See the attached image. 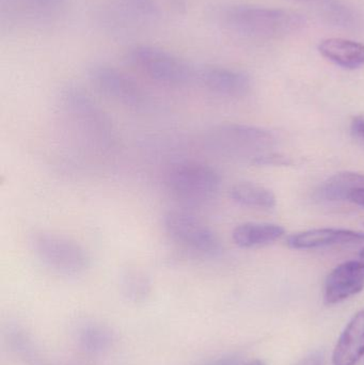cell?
Instances as JSON below:
<instances>
[{
	"mask_svg": "<svg viewBox=\"0 0 364 365\" xmlns=\"http://www.w3.org/2000/svg\"><path fill=\"white\" fill-rule=\"evenodd\" d=\"M213 15L227 29L259 40L284 38L298 31L306 24L301 14L292 11L241 4L216 6Z\"/></svg>",
	"mask_w": 364,
	"mask_h": 365,
	"instance_id": "obj_1",
	"label": "cell"
},
{
	"mask_svg": "<svg viewBox=\"0 0 364 365\" xmlns=\"http://www.w3.org/2000/svg\"><path fill=\"white\" fill-rule=\"evenodd\" d=\"M60 115L94 149L108 150L115 143L113 124L100 105L77 86H66L58 98Z\"/></svg>",
	"mask_w": 364,
	"mask_h": 365,
	"instance_id": "obj_2",
	"label": "cell"
},
{
	"mask_svg": "<svg viewBox=\"0 0 364 365\" xmlns=\"http://www.w3.org/2000/svg\"><path fill=\"white\" fill-rule=\"evenodd\" d=\"M271 140V135L259 128L224 124L211 128L205 135L204 143L209 151L224 158L262 164L265 145Z\"/></svg>",
	"mask_w": 364,
	"mask_h": 365,
	"instance_id": "obj_3",
	"label": "cell"
},
{
	"mask_svg": "<svg viewBox=\"0 0 364 365\" xmlns=\"http://www.w3.org/2000/svg\"><path fill=\"white\" fill-rule=\"evenodd\" d=\"M30 247L42 265L60 276H80L89 268L87 251L71 238L51 232H36L30 237Z\"/></svg>",
	"mask_w": 364,
	"mask_h": 365,
	"instance_id": "obj_4",
	"label": "cell"
},
{
	"mask_svg": "<svg viewBox=\"0 0 364 365\" xmlns=\"http://www.w3.org/2000/svg\"><path fill=\"white\" fill-rule=\"evenodd\" d=\"M128 60L158 83L183 86L196 79V66L160 47L135 45L128 51Z\"/></svg>",
	"mask_w": 364,
	"mask_h": 365,
	"instance_id": "obj_5",
	"label": "cell"
},
{
	"mask_svg": "<svg viewBox=\"0 0 364 365\" xmlns=\"http://www.w3.org/2000/svg\"><path fill=\"white\" fill-rule=\"evenodd\" d=\"M222 185L219 173L203 163L177 165L168 173L167 187L173 197L190 204H203L217 195Z\"/></svg>",
	"mask_w": 364,
	"mask_h": 365,
	"instance_id": "obj_6",
	"label": "cell"
},
{
	"mask_svg": "<svg viewBox=\"0 0 364 365\" xmlns=\"http://www.w3.org/2000/svg\"><path fill=\"white\" fill-rule=\"evenodd\" d=\"M164 227L169 238L186 250L207 257L222 252V242L215 232L190 212L170 210L165 215Z\"/></svg>",
	"mask_w": 364,
	"mask_h": 365,
	"instance_id": "obj_7",
	"label": "cell"
},
{
	"mask_svg": "<svg viewBox=\"0 0 364 365\" xmlns=\"http://www.w3.org/2000/svg\"><path fill=\"white\" fill-rule=\"evenodd\" d=\"M90 83L103 96L130 108H143L147 98L145 90L125 73L107 64H93L88 70Z\"/></svg>",
	"mask_w": 364,
	"mask_h": 365,
	"instance_id": "obj_8",
	"label": "cell"
},
{
	"mask_svg": "<svg viewBox=\"0 0 364 365\" xmlns=\"http://www.w3.org/2000/svg\"><path fill=\"white\" fill-rule=\"evenodd\" d=\"M194 81H198L211 93L222 98H243L251 88V81L246 73L214 64L196 66Z\"/></svg>",
	"mask_w": 364,
	"mask_h": 365,
	"instance_id": "obj_9",
	"label": "cell"
},
{
	"mask_svg": "<svg viewBox=\"0 0 364 365\" xmlns=\"http://www.w3.org/2000/svg\"><path fill=\"white\" fill-rule=\"evenodd\" d=\"M364 289V262L348 261L340 264L327 277L324 302L327 306L340 304Z\"/></svg>",
	"mask_w": 364,
	"mask_h": 365,
	"instance_id": "obj_10",
	"label": "cell"
},
{
	"mask_svg": "<svg viewBox=\"0 0 364 365\" xmlns=\"http://www.w3.org/2000/svg\"><path fill=\"white\" fill-rule=\"evenodd\" d=\"M364 242V233L352 230L313 229L309 231L293 234L288 238V247L297 250L307 249L324 248V247L337 246V245L356 244Z\"/></svg>",
	"mask_w": 364,
	"mask_h": 365,
	"instance_id": "obj_11",
	"label": "cell"
},
{
	"mask_svg": "<svg viewBox=\"0 0 364 365\" xmlns=\"http://www.w3.org/2000/svg\"><path fill=\"white\" fill-rule=\"evenodd\" d=\"M364 357V309L346 326L336 345L333 365H357Z\"/></svg>",
	"mask_w": 364,
	"mask_h": 365,
	"instance_id": "obj_12",
	"label": "cell"
},
{
	"mask_svg": "<svg viewBox=\"0 0 364 365\" xmlns=\"http://www.w3.org/2000/svg\"><path fill=\"white\" fill-rule=\"evenodd\" d=\"M318 51L327 59L344 68H359L364 66V44L341 38L323 40Z\"/></svg>",
	"mask_w": 364,
	"mask_h": 365,
	"instance_id": "obj_13",
	"label": "cell"
},
{
	"mask_svg": "<svg viewBox=\"0 0 364 365\" xmlns=\"http://www.w3.org/2000/svg\"><path fill=\"white\" fill-rule=\"evenodd\" d=\"M364 175L342 173L329 178L316 188L313 197L318 202L346 201L357 189L363 188Z\"/></svg>",
	"mask_w": 364,
	"mask_h": 365,
	"instance_id": "obj_14",
	"label": "cell"
},
{
	"mask_svg": "<svg viewBox=\"0 0 364 365\" xmlns=\"http://www.w3.org/2000/svg\"><path fill=\"white\" fill-rule=\"evenodd\" d=\"M284 229L273 223L247 222L233 230L232 238L241 248L250 249L266 246L282 237Z\"/></svg>",
	"mask_w": 364,
	"mask_h": 365,
	"instance_id": "obj_15",
	"label": "cell"
},
{
	"mask_svg": "<svg viewBox=\"0 0 364 365\" xmlns=\"http://www.w3.org/2000/svg\"><path fill=\"white\" fill-rule=\"evenodd\" d=\"M231 199L246 207L269 210L275 207L277 200L273 191L254 182L235 184L230 190Z\"/></svg>",
	"mask_w": 364,
	"mask_h": 365,
	"instance_id": "obj_16",
	"label": "cell"
},
{
	"mask_svg": "<svg viewBox=\"0 0 364 365\" xmlns=\"http://www.w3.org/2000/svg\"><path fill=\"white\" fill-rule=\"evenodd\" d=\"M78 345L88 355H100L110 349L113 334L105 326L98 324H85L79 329Z\"/></svg>",
	"mask_w": 364,
	"mask_h": 365,
	"instance_id": "obj_17",
	"label": "cell"
},
{
	"mask_svg": "<svg viewBox=\"0 0 364 365\" xmlns=\"http://www.w3.org/2000/svg\"><path fill=\"white\" fill-rule=\"evenodd\" d=\"M122 289L128 299L138 302L147 297L151 287L149 279L142 272L130 269L123 274Z\"/></svg>",
	"mask_w": 364,
	"mask_h": 365,
	"instance_id": "obj_18",
	"label": "cell"
},
{
	"mask_svg": "<svg viewBox=\"0 0 364 365\" xmlns=\"http://www.w3.org/2000/svg\"><path fill=\"white\" fill-rule=\"evenodd\" d=\"M119 2L122 8L139 21L153 23L160 19V6L155 0H119Z\"/></svg>",
	"mask_w": 364,
	"mask_h": 365,
	"instance_id": "obj_19",
	"label": "cell"
},
{
	"mask_svg": "<svg viewBox=\"0 0 364 365\" xmlns=\"http://www.w3.org/2000/svg\"><path fill=\"white\" fill-rule=\"evenodd\" d=\"M19 2L36 16H49L57 13L66 0H19Z\"/></svg>",
	"mask_w": 364,
	"mask_h": 365,
	"instance_id": "obj_20",
	"label": "cell"
},
{
	"mask_svg": "<svg viewBox=\"0 0 364 365\" xmlns=\"http://www.w3.org/2000/svg\"><path fill=\"white\" fill-rule=\"evenodd\" d=\"M352 133L357 139L364 143V118L357 117L352 122Z\"/></svg>",
	"mask_w": 364,
	"mask_h": 365,
	"instance_id": "obj_21",
	"label": "cell"
},
{
	"mask_svg": "<svg viewBox=\"0 0 364 365\" xmlns=\"http://www.w3.org/2000/svg\"><path fill=\"white\" fill-rule=\"evenodd\" d=\"M177 13H185L187 10L188 0H168Z\"/></svg>",
	"mask_w": 364,
	"mask_h": 365,
	"instance_id": "obj_22",
	"label": "cell"
},
{
	"mask_svg": "<svg viewBox=\"0 0 364 365\" xmlns=\"http://www.w3.org/2000/svg\"><path fill=\"white\" fill-rule=\"evenodd\" d=\"M297 365H323V359L320 355L313 354V355L301 360Z\"/></svg>",
	"mask_w": 364,
	"mask_h": 365,
	"instance_id": "obj_23",
	"label": "cell"
},
{
	"mask_svg": "<svg viewBox=\"0 0 364 365\" xmlns=\"http://www.w3.org/2000/svg\"><path fill=\"white\" fill-rule=\"evenodd\" d=\"M350 200L354 202L355 204H357V205L363 206L364 207V187L354 191L352 195H350Z\"/></svg>",
	"mask_w": 364,
	"mask_h": 365,
	"instance_id": "obj_24",
	"label": "cell"
},
{
	"mask_svg": "<svg viewBox=\"0 0 364 365\" xmlns=\"http://www.w3.org/2000/svg\"><path fill=\"white\" fill-rule=\"evenodd\" d=\"M246 365H265V364H263V362L261 361V360H254V361L249 362V364H246Z\"/></svg>",
	"mask_w": 364,
	"mask_h": 365,
	"instance_id": "obj_25",
	"label": "cell"
},
{
	"mask_svg": "<svg viewBox=\"0 0 364 365\" xmlns=\"http://www.w3.org/2000/svg\"><path fill=\"white\" fill-rule=\"evenodd\" d=\"M297 1H303V2H318V1H328V0H297Z\"/></svg>",
	"mask_w": 364,
	"mask_h": 365,
	"instance_id": "obj_26",
	"label": "cell"
},
{
	"mask_svg": "<svg viewBox=\"0 0 364 365\" xmlns=\"http://www.w3.org/2000/svg\"><path fill=\"white\" fill-rule=\"evenodd\" d=\"M360 259H363V261L364 262V249L363 251H361Z\"/></svg>",
	"mask_w": 364,
	"mask_h": 365,
	"instance_id": "obj_27",
	"label": "cell"
}]
</instances>
